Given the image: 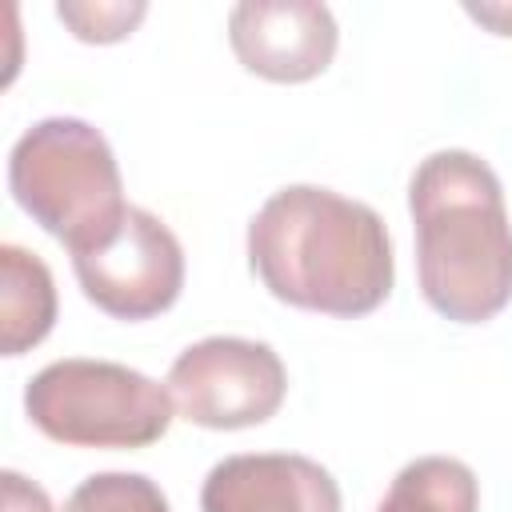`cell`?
I'll use <instances>...</instances> for the list:
<instances>
[{
    "label": "cell",
    "mask_w": 512,
    "mask_h": 512,
    "mask_svg": "<svg viewBox=\"0 0 512 512\" xmlns=\"http://www.w3.org/2000/svg\"><path fill=\"white\" fill-rule=\"evenodd\" d=\"M248 264L276 300L328 316L376 312L396 280L380 212L316 184H288L260 204Z\"/></svg>",
    "instance_id": "6da1fadb"
},
{
    "label": "cell",
    "mask_w": 512,
    "mask_h": 512,
    "mask_svg": "<svg viewBox=\"0 0 512 512\" xmlns=\"http://www.w3.org/2000/svg\"><path fill=\"white\" fill-rule=\"evenodd\" d=\"M424 300L456 324H484L512 300V224L500 176L464 148L420 160L408 184Z\"/></svg>",
    "instance_id": "7a4b0ae2"
},
{
    "label": "cell",
    "mask_w": 512,
    "mask_h": 512,
    "mask_svg": "<svg viewBox=\"0 0 512 512\" xmlns=\"http://www.w3.org/2000/svg\"><path fill=\"white\" fill-rule=\"evenodd\" d=\"M12 200L72 256L108 240L128 204L108 140L76 116L32 124L8 156Z\"/></svg>",
    "instance_id": "3957f363"
},
{
    "label": "cell",
    "mask_w": 512,
    "mask_h": 512,
    "mask_svg": "<svg viewBox=\"0 0 512 512\" xmlns=\"http://www.w3.org/2000/svg\"><path fill=\"white\" fill-rule=\"evenodd\" d=\"M24 412L68 448H148L168 432L176 400L128 364L56 360L28 380Z\"/></svg>",
    "instance_id": "277c9868"
},
{
    "label": "cell",
    "mask_w": 512,
    "mask_h": 512,
    "mask_svg": "<svg viewBox=\"0 0 512 512\" xmlns=\"http://www.w3.org/2000/svg\"><path fill=\"white\" fill-rule=\"evenodd\" d=\"M168 392L184 420L228 432L276 416L288 392V372L280 356L260 340L208 336L172 360Z\"/></svg>",
    "instance_id": "5b68a950"
},
{
    "label": "cell",
    "mask_w": 512,
    "mask_h": 512,
    "mask_svg": "<svg viewBox=\"0 0 512 512\" xmlns=\"http://www.w3.org/2000/svg\"><path fill=\"white\" fill-rule=\"evenodd\" d=\"M84 296L116 320H148L176 304L184 288V248L148 208L124 212L120 228L72 256Z\"/></svg>",
    "instance_id": "8992f818"
},
{
    "label": "cell",
    "mask_w": 512,
    "mask_h": 512,
    "mask_svg": "<svg viewBox=\"0 0 512 512\" xmlns=\"http://www.w3.org/2000/svg\"><path fill=\"white\" fill-rule=\"evenodd\" d=\"M240 64L276 84H304L336 56V20L312 0H248L228 12Z\"/></svg>",
    "instance_id": "52a82bcc"
},
{
    "label": "cell",
    "mask_w": 512,
    "mask_h": 512,
    "mask_svg": "<svg viewBox=\"0 0 512 512\" xmlns=\"http://www.w3.org/2000/svg\"><path fill=\"white\" fill-rule=\"evenodd\" d=\"M200 512H340V488L308 456L248 452L204 476Z\"/></svg>",
    "instance_id": "ba28073f"
},
{
    "label": "cell",
    "mask_w": 512,
    "mask_h": 512,
    "mask_svg": "<svg viewBox=\"0 0 512 512\" xmlns=\"http://www.w3.org/2000/svg\"><path fill=\"white\" fill-rule=\"evenodd\" d=\"M56 324V284L48 264L20 248H0V348L4 356H20L36 348Z\"/></svg>",
    "instance_id": "9c48e42d"
},
{
    "label": "cell",
    "mask_w": 512,
    "mask_h": 512,
    "mask_svg": "<svg viewBox=\"0 0 512 512\" xmlns=\"http://www.w3.org/2000/svg\"><path fill=\"white\" fill-rule=\"evenodd\" d=\"M476 472L456 456H420L404 464L376 512H476Z\"/></svg>",
    "instance_id": "30bf717a"
},
{
    "label": "cell",
    "mask_w": 512,
    "mask_h": 512,
    "mask_svg": "<svg viewBox=\"0 0 512 512\" xmlns=\"http://www.w3.org/2000/svg\"><path fill=\"white\" fill-rule=\"evenodd\" d=\"M64 512H168V500L140 472H96L68 496Z\"/></svg>",
    "instance_id": "8fae6325"
},
{
    "label": "cell",
    "mask_w": 512,
    "mask_h": 512,
    "mask_svg": "<svg viewBox=\"0 0 512 512\" xmlns=\"http://www.w3.org/2000/svg\"><path fill=\"white\" fill-rule=\"evenodd\" d=\"M148 4L132 0V4H60L56 16L72 28V36L88 40V44H112L124 40L140 20H144Z\"/></svg>",
    "instance_id": "7c38bea8"
},
{
    "label": "cell",
    "mask_w": 512,
    "mask_h": 512,
    "mask_svg": "<svg viewBox=\"0 0 512 512\" xmlns=\"http://www.w3.org/2000/svg\"><path fill=\"white\" fill-rule=\"evenodd\" d=\"M4 512H52V500L20 472H4Z\"/></svg>",
    "instance_id": "4fadbf2b"
},
{
    "label": "cell",
    "mask_w": 512,
    "mask_h": 512,
    "mask_svg": "<svg viewBox=\"0 0 512 512\" xmlns=\"http://www.w3.org/2000/svg\"><path fill=\"white\" fill-rule=\"evenodd\" d=\"M464 12L480 24H488L496 36H512V8L508 4H464Z\"/></svg>",
    "instance_id": "5bb4252c"
}]
</instances>
